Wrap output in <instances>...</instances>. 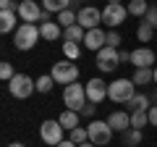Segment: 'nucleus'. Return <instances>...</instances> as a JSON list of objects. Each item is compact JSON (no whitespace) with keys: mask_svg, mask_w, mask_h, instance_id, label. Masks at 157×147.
Wrapping results in <instances>:
<instances>
[{"mask_svg":"<svg viewBox=\"0 0 157 147\" xmlns=\"http://www.w3.org/2000/svg\"><path fill=\"white\" fill-rule=\"evenodd\" d=\"M37 40H42V32H39L37 24H26V21L18 24L16 37H13V45H16V50H32V47L37 45Z\"/></svg>","mask_w":157,"mask_h":147,"instance_id":"f257e3e1","label":"nucleus"},{"mask_svg":"<svg viewBox=\"0 0 157 147\" xmlns=\"http://www.w3.org/2000/svg\"><path fill=\"white\" fill-rule=\"evenodd\" d=\"M52 79H55V84H73V81H78V66L76 61H68V58H63V61L52 63Z\"/></svg>","mask_w":157,"mask_h":147,"instance_id":"f03ea898","label":"nucleus"},{"mask_svg":"<svg viewBox=\"0 0 157 147\" xmlns=\"http://www.w3.org/2000/svg\"><path fill=\"white\" fill-rule=\"evenodd\" d=\"M134 95H136L134 79H115V81H110V84H107V97H110L113 102H118V105L128 102Z\"/></svg>","mask_w":157,"mask_h":147,"instance_id":"7ed1b4c3","label":"nucleus"},{"mask_svg":"<svg viewBox=\"0 0 157 147\" xmlns=\"http://www.w3.org/2000/svg\"><path fill=\"white\" fill-rule=\"evenodd\" d=\"M63 102H66V108L68 110H76V113H81L84 110V105L89 100H86V87H81V84H68L66 89H63Z\"/></svg>","mask_w":157,"mask_h":147,"instance_id":"20e7f679","label":"nucleus"},{"mask_svg":"<svg viewBox=\"0 0 157 147\" xmlns=\"http://www.w3.org/2000/svg\"><path fill=\"white\" fill-rule=\"evenodd\" d=\"M8 89H11V95L16 97V100H26V97L34 95L37 81H34L32 76H26V74H16V76L8 81Z\"/></svg>","mask_w":157,"mask_h":147,"instance_id":"39448f33","label":"nucleus"},{"mask_svg":"<svg viewBox=\"0 0 157 147\" xmlns=\"http://www.w3.org/2000/svg\"><path fill=\"white\" fill-rule=\"evenodd\" d=\"M63 126H60V121H55V118H47V121H42V126H39V139L45 142V145H50V147H58L66 137H63Z\"/></svg>","mask_w":157,"mask_h":147,"instance_id":"423d86ee","label":"nucleus"},{"mask_svg":"<svg viewBox=\"0 0 157 147\" xmlns=\"http://www.w3.org/2000/svg\"><path fill=\"white\" fill-rule=\"evenodd\" d=\"M86 131H89V142L97 147H105L107 142L113 139V129L107 121H92L89 126H86Z\"/></svg>","mask_w":157,"mask_h":147,"instance_id":"0eeeda50","label":"nucleus"},{"mask_svg":"<svg viewBox=\"0 0 157 147\" xmlns=\"http://www.w3.org/2000/svg\"><path fill=\"white\" fill-rule=\"evenodd\" d=\"M126 16H128V8H123L121 3H107V6L102 8V24H107L110 29L121 26V24L126 21Z\"/></svg>","mask_w":157,"mask_h":147,"instance_id":"6e6552de","label":"nucleus"},{"mask_svg":"<svg viewBox=\"0 0 157 147\" xmlns=\"http://www.w3.org/2000/svg\"><path fill=\"white\" fill-rule=\"evenodd\" d=\"M118 63H121V50H115V47H102L100 53H97V68H100L102 74H110L118 68Z\"/></svg>","mask_w":157,"mask_h":147,"instance_id":"1a4fd4ad","label":"nucleus"},{"mask_svg":"<svg viewBox=\"0 0 157 147\" xmlns=\"http://www.w3.org/2000/svg\"><path fill=\"white\" fill-rule=\"evenodd\" d=\"M78 24L89 32V29H97L102 24V11L100 8H94V6H86V8H81L78 11Z\"/></svg>","mask_w":157,"mask_h":147,"instance_id":"9d476101","label":"nucleus"},{"mask_svg":"<svg viewBox=\"0 0 157 147\" xmlns=\"http://www.w3.org/2000/svg\"><path fill=\"white\" fill-rule=\"evenodd\" d=\"M84 87H86V100L94 102V105H100V102L107 97V84L102 79H89Z\"/></svg>","mask_w":157,"mask_h":147,"instance_id":"9b49d317","label":"nucleus"},{"mask_svg":"<svg viewBox=\"0 0 157 147\" xmlns=\"http://www.w3.org/2000/svg\"><path fill=\"white\" fill-rule=\"evenodd\" d=\"M39 16H42V8H39L34 0H21V3H18V18H21V21L34 24V21H39Z\"/></svg>","mask_w":157,"mask_h":147,"instance_id":"f8f14e48","label":"nucleus"},{"mask_svg":"<svg viewBox=\"0 0 157 147\" xmlns=\"http://www.w3.org/2000/svg\"><path fill=\"white\" fill-rule=\"evenodd\" d=\"M105 45H107V32H102L100 26H97V29H89V32H86V37H84V47H86V50L100 53Z\"/></svg>","mask_w":157,"mask_h":147,"instance_id":"ddd939ff","label":"nucleus"},{"mask_svg":"<svg viewBox=\"0 0 157 147\" xmlns=\"http://www.w3.org/2000/svg\"><path fill=\"white\" fill-rule=\"evenodd\" d=\"M152 63H155V50H149V47L131 50V66L134 68H152Z\"/></svg>","mask_w":157,"mask_h":147,"instance_id":"4468645a","label":"nucleus"},{"mask_svg":"<svg viewBox=\"0 0 157 147\" xmlns=\"http://www.w3.org/2000/svg\"><path fill=\"white\" fill-rule=\"evenodd\" d=\"M107 124H110L113 131H128L131 129V113H126V110H115V113L107 116Z\"/></svg>","mask_w":157,"mask_h":147,"instance_id":"2eb2a0df","label":"nucleus"},{"mask_svg":"<svg viewBox=\"0 0 157 147\" xmlns=\"http://www.w3.org/2000/svg\"><path fill=\"white\" fill-rule=\"evenodd\" d=\"M39 32H42V40H47V42H55L58 37H63V26H60L58 21L39 24Z\"/></svg>","mask_w":157,"mask_h":147,"instance_id":"dca6fc26","label":"nucleus"},{"mask_svg":"<svg viewBox=\"0 0 157 147\" xmlns=\"http://www.w3.org/2000/svg\"><path fill=\"white\" fill-rule=\"evenodd\" d=\"M84 37H86V29L81 26V24H73V26H68V29H63V42H84Z\"/></svg>","mask_w":157,"mask_h":147,"instance_id":"f3484780","label":"nucleus"},{"mask_svg":"<svg viewBox=\"0 0 157 147\" xmlns=\"http://www.w3.org/2000/svg\"><path fill=\"white\" fill-rule=\"evenodd\" d=\"M126 105H128L131 113H134V110H149V108H152V100H149V95H139V92H136Z\"/></svg>","mask_w":157,"mask_h":147,"instance_id":"a211bd4d","label":"nucleus"},{"mask_svg":"<svg viewBox=\"0 0 157 147\" xmlns=\"http://www.w3.org/2000/svg\"><path fill=\"white\" fill-rule=\"evenodd\" d=\"M16 16H18V13H13V11H0V32H3V34L18 29L16 26Z\"/></svg>","mask_w":157,"mask_h":147,"instance_id":"6ab92c4d","label":"nucleus"},{"mask_svg":"<svg viewBox=\"0 0 157 147\" xmlns=\"http://www.w3.org/2000/svg\"><path fill=\"white\" fill-rule=\"evenodd\" d=\"M78 116H81V113H76V110H68V108H66V110L58 116V121H60L63 129L71 131V129H76V126H78Z\"/></svg>","mask_w":157,"mask_h":147,"instance_id":"aec40b11","label":"nucleus"},{"mask_svg":"<svg viewBox=\"0 0 157 147\" xmlns=\"http://www.w3.org/2000/svg\"><path fill=\"white\" fill-rule=\"evenodd\" d=\"M131 79H134L136 87H141V84H152V81H155V68H136Z\"/></svg>","mask_w":157,"mask_h":147,"instance_id":"412c9836","label":"nucleus"},{"mask_svg":"<svg viewBox=\"0 0 157 147\" xmlns=\"http://www.w3.org/2000/svg\"><path fill=\"white\" fill-rule=\"evenodd\" d=\"M42 8L50 13H63L71 8V0H42Z\"/></svg>","mask_w":157,"mask_h":147,"instance_id":"4be33fe9","label":"nucleus"},{"mask_svg":"<svg viewBox=\"0 0 157 147\" xmlns=\"http://www.w3.org/2000/svg\"><path fill=\"white\" fill-rule=\"evenodd\" d=\"M121 142H123L126 147H139L141 145V129H128L121 134Z\"/></svg>","mask_w":157,"mask_h":147,"instance_id":"5701e85b","label":"nucleus"},{"mask_svg":"<svg viewBox=\"0 0 157 147\" xmlns=\"http://www.w3.org/2000/svg\"><path fill=\"white\" fill-rule=\"evenodd\" d=\"M147 11H149V3H147V0H131V3H128V13H131V16L144 18Z\"/></svg>","mask_w":157,"mask_h":147,"instance_id":"b1692460","label":"nucleus"},{"mask_svg":"<svg viewBox=\"0 0 157 147\" xmlns=\"http://www.w3.org/2000/svg\"><path fill=\"white\" fill-rule=\"evenodd\" d=\"M58 24H60L63 29H68V26H73V24H78V13L76 11H63V13H58Z\"/></svg>","mask_w":157,"mask_h":147,"instance_id":"393cba45","label":"nucleus"},{"mask_svg":"<svg viewBox=\"0 0 157 147\" xmlns=\"http://www.w3.org/2000/svg\"><path fill=\"white\" fill-rule=\"evenodd\" d=\"M68 139L76 142V145L89 142V131H86V126H76V129H71V131H68Z\"/></svg>","mask_w":157,"mask_h":147,"instance_id":"a878e982","label":"nucleus"},{"mask_svg":"<svg viewBox=\"0 0 157 147\" xmlns=\"http://www.w3.org/2000/svg\"><path fill=\"white\" fill-rule=\"evenodd\" d=\"M149 124V110H134L131 113V129H141Z\"/></svg>","mask_w":157,"mask_h":147,"instance_id":"bb28decb","label":"nucleus"},{"mask_svg":"<svg viewBox=\"0 0 157 147\" xmlns=\"http://www.w3.org/2000/svg\"><path fill=\"white\" fill-rule=\"evenodd\" d=\"M152 34H155V29L149 26V24L141 18V24H139V29H136V40L139 42H152Z\"/></svg>","mask_w":157,"mask_h":147,"instance_id":"cd10ccee","label":"nucleus"},{"mask_svg":"<svg viewBox=\"0 0 157 147\" xmlns=\"http://www.w3.org/2000/svg\"><path fill=\"white\" fill-rule=\"evenodd\" d=\"M52 84H55L52 74H45V76H39V79H37V92H39V95H47V92L52 89Z\"/></svg>","mask_w":157,"mask_h":147,"instance_id":"c85d7f7f","label":"nucleus"},{"mask_svg":"<svg viewBox=\"0 0 157 147\" xmlns=\"http://www.w3.org/2000/svg\"><path fill=\"white\" fill-rule=\"evenodd\" d=\"M63 55H66L68 61H76L78 58V45L76 42H63Z\"/></svg>","mask_w":157,"mask_h":147,"instance_id":"c756f323","label":"nucleus"},{"mask_svg":"<svg viewBox=\"0 0 157 147\" xmlns=\"http://www.w3.org/2000/svg\"><path fill=\"white\" fill-rule=\"evenodd\" d=\"M13 76H16V71H13V66H11L8 61H3V63H0V79H3V81H11Z\"/></svg>","mask_w":157,"mask_h":147,"instance_id":"7c9ffc66","label":"nucleus"},{"mask_svg":"<svg viewBox=\"0 0 157 147\" xmlns=\"http://www.w3.org/2000/svg\"><path fill=\"white\" fill-rule=\"evenodd\" d=\"M121 42H123V37H121V34L115 32V29H113V32H107V47H121Z\"/></svg>","mask_w":157,"mask_h":147,"instance_id":"2f4dec72","label":"nucleus"},{"mask_svg":"<svg viewBox=\"0 0 157 147\" xmlns=\"http://www.w3.org/2000/svg\"><path fill=\"white\" fill-rule=\"evenodd\" d=\"M144 21L149 24L152 29H157V6H149V11H147V16H144Z\"/></svg>","mask_w":157,"mask_h":147,"instance_id":"473e14b6","label":"nucleus"},{"mask_svg":"<svg viewBox=\"0 0 157 147\" xmlns=\"http://www.w3.org/2000/svg\"><path fill=\"white\" fill-rule=\"evenodd\" d=\"M0 11H13V13H18L16 0H0Z\"/></svg>","mask_w":157,"mask_h":147,"instance_id":"72a5a7b5","label":"nucleus"},{"mask_svg":"<svg viewBox=\"0 0 157 147\" xmlns=\"http://www.w3.org/2000/svg\"><path fill=\"white\" fill-rule=\"evenodd\" d=\"M81 116L92 118V116H94V102H86V105H84V110H81Z\"/></svg>","mask_w":157,"mask_h":147,"instance_id":"f704fd0d","label":"nucleus"},{"mask_svg":"<svg viewBox=\"0 0 157 147\" xmlns=\"http://www.w3.org/2000/svg\"><path fill=\"white\" fill-rule=\"evenodd\" d=\"M149 126H157V105L149 108Z\"/></svg>","mask_w":157,"mask_h":147,"instance_id":"c9c22d12","label":"nucleus"},{"mask_svg":"<svg viewBox=\"0 0 157 147\" xmlns=\"http://www.w3.org/2000/svg\"><path fill=\"white\" fill-rule=\"evenodd\" d=\"M47 21H52V13L42 8V16H39V24H47Z\"/></svg>","mask_w":157,"mask_h":147,"instance_id":"e433bc0d","label":"nucleus"},{"mask_svg":"<svg viewBox=\"0 0 157 147\" xmlns=\"http://www.w3.org/2000/svg\"><path fill=\"white\" fill-rule=\"evenodd\" d=\"M121 63H131V53L128 50H121Z\"/></svg>","mask_w":157,"mask_h":147,"instance_id":"4c0bfd02","label":"nucleus"},{"mask_svg":"<svg viewBox=\"0 0 157 147\" xmlns=\"http://www.w3.org/2000/svg\"><path fill=\"white\" fill-rule=\"evenodd\" d=\"M58 147H78V145H76V142H71V139H63Z\"/></svg>","mask_w":157,"mask_h":147,"instance_id":"58836bf2","label":"nucleus"},{"mask_svg":"<svg viewBox=\"0 0 157 147\" xmlns=\"http://www.w3.org/2000/svg\"><path fill=\"white\" fill-rule=\"evenodd\" d=\"M8 147H26V145H24V142H11Z\"/></svg>","mask_w":157,"mask_h":147,"instance_id":"ea45409f","label":"nucleus"},{"mask_svg":"<svg viewBox=\"0 0 157 147\" xmlns=\"http://www.w3.org/2000/svg\"><path fill=\"white\" fill-rule=\"evenodd\" d=\"M149 100H152V102H155V105H157V92H155V95H149Z\"/></svg>","mask_w":157,"mask_h":147,"instance_id":"a19ab883","label":"nucleus"},{"mask_svg":"<svg viewBox=\"0 0 157 147\" xmlns=\"http://www.w3.org/2000/svg\"><path fill=\"white\" fill-rule=\"evenodd\" d=\"M78 147H97V145H92V142H84V145H78Z\"/></svg>","mask_w":157,"mask_h":147,"instance_id":"79ce46f5","label":"nucleus"},{"mask_svg":"<svg viewBox=\"0 0 157 147\" xmlns=\"http://www.w3.org/2000/svg\"><path fill=\"white\" fill-rule=\"evenodd\" d=\"M155 84H157V68H155Z\"/></svg>","mask_w":157,"mask_h":147,"instance_id":"37998d69","label":"nucleus"},{"mask_svg":"<svg viewBox=\"0 0 157 147\" xmlns=\"http://www.w3.org/2000/svg\"><path fill=\"white\" fill-rule=\"evenodd\" d=\"M107 3H121V0H107Z\"/></svg>","mask_w":157,"mask_h":147,"instance_id":"c03bdc74","label":"nucleus"}]
</instances>
